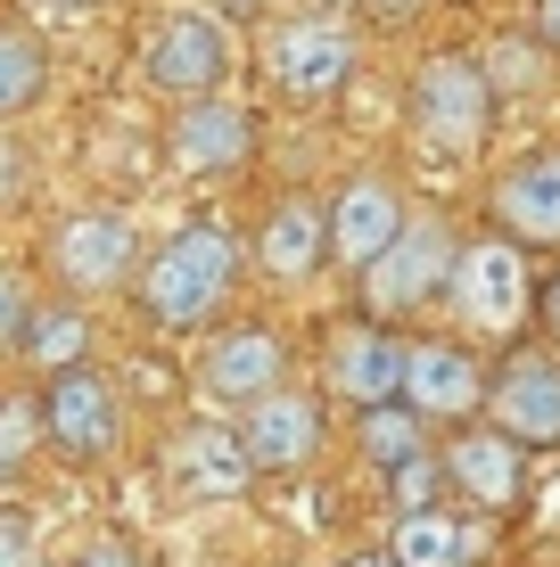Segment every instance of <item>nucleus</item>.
<instances>
[{"instance_id": "1a4fd4ad", "label": "nucleus", "mask_w": 560, "mask_h": 567, "mask_svg": "<svg viewBox=\"0 0 560 567\" xmlns=\"http://www.w3.org/2000/svg\"><path fill=\"white\" fill-rule=\"evenodd\" d=\"M487 370L461 338H413V362H404V403H413L429 427H461L487 412Z\"/></svg>"}, {"instance_id": "7ed1b4c3", "label": "nucleus", "mask_w": 560, "mask_h": 567, "mask_svg": "<svg viewBox=\"0 0 560 567\" xmlns=\"http://www.w3.org/2000/svg\"><path fill=\"white\" fill-rule=\"evenodd\" d=\"M454 280H461L454 230L437 223V214H413V223L396 230V247H388L371 271H363V305H371V321H404V312L454 297Z\"/></svg>"}, {"instance_id": "f3484780", "label": "nucleus", "mask_w": 560, "mask_h": 567, "mask_svg": "<svg viewBox=\"0 0 560 567\" xmlns=\"http://www.w3.org/2000/svg\"><path fill=\"white\" fill-rule=\"evenodd\" d=\"M495 230L519 247H560V148H536V156H519V165L495 182Z\"/></svg>"}, {"instance_id": "bb28decb", "label": "nucleus", "mask_w": 560, "mask_h": 567, "mask_svg": "<svg viewBox=\"0 0 560 567\" xmlns=\"http://www.w3.org/2000/svg\"><path fill=\"white\" fill-rule=\"evenodd\" d=\"M33 305H26V280H17L9 264H0V354H17V338H26Z\"/></svg>"}, {"instance_id": "a211bd4d", "label": "nucleus", "mask_w": 560, "mask_h": 567, "mask_svg": "<svg viewBox=\"0 0 560 567\" xmlns=\"http://www.w3.org/2000/svg\"><path fill=\"white\" fill-rule=\"evenodd\" d=\"M404 223H413V214H404L396 189L379 182V173H355V182H346L338 198H330V256H338V264H355V271H371V264L396 247V230H404Z\"/></svg>"}, {"instance_id": "7c9ffc66", "label": "nucleus", "mask_w": 560, "mask_h": 567, "mask_svg": "<svg viewBox=\"0 0 560 567\" xmlns=\"http://www.w3.org/2000/svg\"><path fill=\"white\" fill-rule=\"evenodd\" d=\"M544 329H552V346H560V271L544 280Z\"/></svg>"}, {"instance_id": "2f4dec72", "label": "nucleus", "mask_w": 560, "mask_h": 567, "mask_svg": "<svg viewBox=\"0 0 560 567\" xmlns=\"http://www.w3.org/2000/svg\"><path fill=\"white\" fill-rule=\"evenodd\" d=\"M338 567H404L396 551H355V559H338Z\"/></svg>"}, {"instance_id": "dca6fc26", "label": "nucleus", "mask_w": 560, "mask_h": 567, "mask_svg": "<svg viewBox=\"0 0 560 567\" xmlns=\"http://www.w3.org/2000/svg\"><path fill=\"white\" fill-rule=\"evenodd\" d=\"M240 436H247V453H256L264 477H288V468L322 461V444H330V412H322V395H288V386H281V395L247 403Z\"/></svg>"}, {"instance_id": "72a5a7b5", "label": "nucleus", "mask_w": 560, "mask_h": 567, "mask_svg": "<svg viewBox=\"0 0 560 567\" xmlns=\"http://www.w3.org/2000/svg\"><path fill=\"white\" fill-rule=\"evenodd\" d=\"M91 9V0H58V17H83Z\"/></svg>"}, {"instance_id": "39448f33", "label": "nucleus", "mask_w": 560, "mask_h": 567, "mask_svg": "<svg viewBox=\"0 0 560 567\" xmlns=\"http://www.w3.org/2000/svg\"><path fill=\"white\" fill-rule=\"evenodd\" d=\"M50 271L74 288V297H108V288L141 280V239H132V214L115 206H83L58 223L50 239Z\"/></svg>"}, {"instance_id": "0eeeda50", "label": "nucleus", "mask_w": 560, "mask_h": 567, "mask_svg": "<svg viewBox=\"0 0 560 567\" xmlns=\"http://www.w3.org/2000/svg\"><path fill=\"white\" fill-rule=\"evenodd\" d=\"M437 461H446L454 494L478 502V511H519V494H528V444L503 436L495 420H461L446 444H437Z\"/></svg>"}, {"instance_id": "6e6552de", "label": "nucleus", "mask_w": 560, "mask_h": 567, "mask_svg": "<svg viewBox=\"0 0 560 567\" xmlns=\"http://www.w3.org/2000/svg\"><path fill=\"white\" fill-rule=\"evenodd\" d=\"M346 74H355V33L338 25V17H288L273 33V83L288 91L297 107H322L346 91Z\"/></svg>"}, {"instance_id": "f03ea898", "label": "nucleus", "mask_w": 560, "mask_h": 567, "mask_svg": "<svg viewBox=\"0 0 560 567\" xmlns=\"http://www.w3.org/2000/svg\"><path fill=\"white\" fill-rule=\"evenodd\" d=\"M495 100H503V91H495L487 58L437 50V58H420V74H413V132L437 156H470L495 124Z\"/></svg>"}, {"instance_id": "c85d7f7f", "label": "nucleus", "mask_w": 560, "mask_h": 567, "mask_svg": "<svg viewBox=\"0 0 560 567\" xmlns=\"http://www.w3.org/2000/svg\"><path fill=\"white\" fill-rule=\"evenodd\" d=\"M74 567H149V559H141V543H124V535H100V543H91V551L74 559Z\"/></svg>"}, {"instance_id": "473e14b6", "label": "nucleus", "mask_w": 560, "mask_h": 567, "mask_svg": "<svg viewBox=\"0 0 560 567\" xmlns=\"http://www.w3.org/2000/svg\"><path fill=\"white\" fill-rule=\"evenodd\" d=\"M0 189H17V148L0 141Z\"/></svg>"}, {"instance_id": "4be33fe9", "label": "nucleus", "mask_w": 560, "mask_h": 567, "mask_svg": "<svg viewBox=\"0 0 560 567\" xmlns=\"http://www.w3.org/2000/svg\"><path fill=\"white\" fill-rule=\"evenodd\" d=\"M17 354L42 370V379H50V370H74V362L91 354V321H83L74 305H33V321H26V338H17Z\"/></svg>"}, {"instance_id": "b1692460", "label": "nucleus", "mask_w": 560, "mask_h": 567, "mask_svg": "<svg viewBox=\"0 0 560 567\" xmlns=\"http://www.w3.org/2000/svg\"><path fill=\"white\" fill-rule=\"evenodd\" d=\"M33 444H50L42 436V395H0V485L33 461Z\"/></svg>"}, {"instance_id": "9d476101", "label": "nucleus", "mask_w": 560, "mask_h": 567, "mask_svg": "<svg viewBox=\"0 0 560 567\" xmlns=\"http://www.w3.org/2000/svg\"><path fill=\"white\" fill-rule=\"evenodd\" d=\"M247 148H256V115H247L240 100H182L165 124V165L190 173V182H215V173L247 165Z\"/></svg>"}, {"instance_id": "9b49d317", "label": "nucleus", "mask_w": 560, "mask_h": 567, "mask_svg": "<svg viewBox=\"0 0 560 567\" xmlns=\"http://www.w3.org/2000/svg\"><path fill=\"white\" fill-rule=\"evenodd\" d=\"M165 477L182 485L190 502H231V494H247L264 468H256V453H247V436L231 420H190V427H173V444H165Z\"/></svg>"}, {"instance_id": "aec40b11", "label": "nucleus", "mask_w": 560, "mask_h": 567, "mask_svg": "<svg viewBox=\"0 0 560 567\" xmlns=\"http://www.w3.org/2000/svg\"><path fill=\"white\" fill-rule=\"evenodd\" d=\"M388 551H396L404 567H478V559H487V526L454 518L446 502H437V511H404V518H396Z\"/></svg>"}, {"instance_id": "a878e982", "label": "nucleus", "mask_w": 560, "mask_h": 567, "mask_svg": "<svg viewBox=\"0 0 560 567\" xmlns=\"http://www.w3.org/2000/svg\"><path fill=\"white\" fill-rule=\"evenodd\" d=\"M446 494H454V477H446V461H437V453H420V461L388 468V502H396V518H404V511H437Z\"/></svg>"}, {"instance_id": "412c9836", "label": "nucleus", "mask_w": 560, "mask_h": 567, "mask_svg": "<svg viewBox=\"0 0 560 567\" xmlns=\"http://www.w3.org/2000/svg\"><path fill=\"white\" fill-rule=\"evenodd\" d=\"M42 91H50V50H42V33L0 25V124H9V115H26V107H42Z\"/></svg>"}, {"instance_id": "6ab92c4d", "label": "nucleus", "mask_w": 560, "mask_h": 567, "mask_svg": "<svg viewBox=\"0 0 560 567\" xmlns=\"http://www.w3.org/2000/svg\"><path fill=\"white\" fill-rule=\"evenodd\" d=\"M322 256H330V206L322 198H281L256 230V264L273 280H314Z\"/></svg>"}, {"instance_id": "393cba45", "label": "nucleus", "mask_w": 560, "mask_h": 567, "mask_svg": "<svg viewBox=\"0 0 560 567\" xmlns=\"http://www.w3.org/2000/svg\"><path fill=\"white\" fill-rule=\"evenodd\" d=\"M552 58H560V50L544 42V33H536V42H519V33H511V42L487 50V74H495V91H544Z\"/></svg>"}, {"instance_id": "c756f323", "label": "nucleus", "mask_w": 560, "mask_h": 567, "mask_svg": "<svg viewBox=\"0 0 560 567\" xmlns=\"http://www.w3.org/2000/svg\"><path fill=\"white\" fill-rule=\"evenodd\" d=\"M536 33H544V42L560 50V0H536Z\"/></svg>"}, {"instance_id": "5701e85b", "label": "nucleus", "mask_w": 560, "mask_h": 567, "mask_svg": "<svg viewBox=\"0 0 560 567\" xmlns=\"http://www.w3.org/2000/svg\"><path fill=\"white\" fill-rule=\"evenodd\" d=\"M355 444H363V461H371V468H404V461L429 453V420H420L404 395L396 403H371L363 427H355Z\"/></svg>"}, {"instance_id": "f257e3e1", "label": "nucleus", "mask_w": 560, "mask_h": 567, "mask_svg": "<svg viewBox=\"0 0 560 567\" xmlns=\"http://www.w3.org/2000/svg\"><path fill=\"white\" fill-rule=\"evenodd\" d=\"M231 280H240V247H231L215 223H190V230H173L157 256L141 264L132 288H141V312L157 329H206L223 312Z\"/></svg>"}, {"instance_id": "4468645a", "label": "nucleus", "mask_w": 560, "mask_h": 567, "mask_svg": "<svg viewBox=\"0 0 560 567\" xmlns=\"http://www.w3.org/2000/svg\"><path fill=\"white\" fill-rule=\"evenodd\" d=\"M528 247L519 239H487V247H461V280H454V305L461 321L478 329V338H503L519 329V312H528Z\"/></svg>"}, {"instance_id": "ddd939ff", "label": "nucleus", "mask_w": 560, "mask_h": 567, "mask_svg": "<svg viewBox=\"0 0 560 567\" xmlns=\"http://www.w3.org/2000/svg\"><path fill=\"white\" fill-rule=\"evenodd\" d=\"M404 362H413V338H396L388 321H346L330 338V395L371 412V403L404 395Z\"/></svg>"}, {"instance_id": "423d86ee", "label": "nucleus", "mask_w": 560, "mask_h": 567, "mask_svg": "<svg viewBox=\"0 0 560 567\" xmlns=\"http://www.w3.org/2000/svg\"><path fill=\"white\" fill-rule=\"evenodd\" d=\"M141 74H149V91H165L173 107H182V100H215L223 74H231V42H223V25H215V17H198V9L165 17V25L149 33Z\"/></svg>"}, {"instance_id": "20e7f679", "label": "nucleus", "mask_w": 560, "mask_h": 567, "mask_svg": "<svg viewBox=\"0 0 560 567\" xmlns=\"http://www.w3.org/2000/svg\"><path fill=\"white\" fill-rule=\"evenodd\" d=\"M42 436L67 461H108L124 444V395H115L108 370H91V362L50 370L42 379Z\"/></svg>"}, {"instance_id": "cd10ccee", "label": "nucleus", "mask_w": 560, "mask_h": 567, "mask_svg": "<svg viewBox=\"0 0 560 567\" xmlns=\"http://www.w3.org/2000/svg\"><path fill=\"white\" fill-rule=\"evenodd\" d=\"M0 567H42V543H33V518L0 511Z\"/></svg>"}, {"instance_id": "f8f14e48", "label": "nucleus", "mask_w": 560, "mask_h": 567, "mask_svg": "<svg viewBox=\"0 0 560 567\" xmlns=\"http://www.w3.org/2000/svg\"><path fill=\"white\" fill-rule=\"evenodd\" d=\"M487 420L519 436L528 453H560V362L552 354H511L487 386Z\"/></svg>"}, {"instance_id": "2eb2a0df", "label": "nucleus", "mask_w": 560, "mask_h": 567, "mask_svg": "<svg viewBox=\"0 0 560 567\" xmlns=\"http://www.w3.org/2000/svg\"><path fill=\"white\" fill-rule=\"evenodd\" d=\"M198 379H206V395H215V403H240V412H247V403H264V395H281V379H288L281 329H264V321L223 329V338L206 346Z\"/></svg>"}]
</instances>
